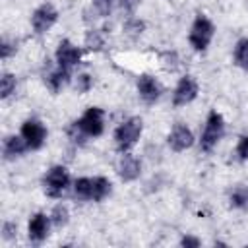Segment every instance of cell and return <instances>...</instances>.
Instances as JSON below:
<instances>
[{"label": "cell", "instance_id": "obj_1", "mask_svg": "<svg viewBox=\"0 0 248 248\" xmlns=\"http://www.w3.org/2000/svg\"><path fill=\"white\" fill-rule=\"evenodd\" d=\"M141 132H143V120L140 116H130L124 122H120L116 126V130H114V145H116V149L120 153L130 151L138 143Z\"/></svg>", "mask_w": 248, "mask_h": 248}, {"label": "cell", "instance_id": "obj_2", "mask_svg": "<svg viewBox=\"0 0 248 248\" xmlns=\"http://www.w3.org/2000/svg\"><path fill=\"white\" fill-rule=\"evenodd\" d=\"M215 35V25L205 14H198L192 21L190 33H188V43L196 52H205L211 39Z\"/></svg>", "mask_w": 248, "mask_h": 248}, {"label": "cell", "instance_id": "obj_3", "mask_svg": "<svg viewBox=\"0 0 248 248\" xmlns=\"http://www.w3.org/2000/svg\"><path fill=\"white\" fill-rule=\"evenodd\" d=\"M225 136V118L221 112L217 110H209L205 124H203V132L200 138V147L205 153H211L213 147L221 141V138Z\"/></svg>", "mask_w": 248, "mask_h": 248}, {"label": "cell", "instance_id": "obj_4", "mask_svg": "<svg viewBox=\"0 0 248 248\" xmlns=\"http://www.w3.org/2000/svg\"><path fill=\"white\" fill-rule=\"evenodd\" d=\"M70 186V172L64 165H52L43 176V190L48 198H60Z\"/></svg>", "mask_w": 248, "mask_h": 248}, {"label": "cell", "instance_id": "obj_5", "mask_svg": "<svg viewBox=\"0 0 248 248\" xmlns=\"http://www.w3.org/2000/svg\"><path fill=\"white\" fill-rule=\"evenodd\" d=\"M76 126L85 138H99L105 132V110L101 107H87L85 112L76 120Z\"/></svg>", "mask_w": 248, "mask_h": 248}, {"label": "cell", "instance_id": "obj_6", "mask_svg": "<svg viewBox=\"0 0 248 248\" xmlns=\"http://www.w3.org/2000/svg\"><path fill=\"white\" fill-rule=\"evenodd\" d=\"M56 21H58V10L50 2L37 6L31 14V27L37 35H45Z\"/></svg>", "mask_w": 248, "mask_h": 248}, {"label": "cell", "instance_id": "obj_7", "mask_svg": "<svg viewBox=\"0 0 248 248\" xmlns=\"http://www.w3.org/2000/svg\"><path fill=\"white\" fill-rule=\"evenodd\" d=\"M19 136L25 140L29 149H41L46 141V128L39 118H27L19 128Z\"/></svg>", "mask_w": 248, "mask_h": 248}, {"label": "cell", "instance_id": "obj_8", "mask_svg": "<svg viewBox=\"0 0 248 248\" xmlns=\"http://www.w3.org/2000/svg\"><path fill=\"white\" fill-rule=\"evenodd\" d=\"M54 60H56V66H60L64 70H72L81 62V48H78L72 41L62 39L56 46Z\"/></svg>", "mask_w": 248, "mask_h": 248}, {"label": "cell", "instance_id": "obj_9", "mask_svg": "<svg viewBox=\"0 0 248 248\" xmlns=\"http://www.w3.org/2000/svg\"><path fill=\"white\" fill-rule=\"evenodd\" d=\"M200 93V85L192 76H182L172 91V105L174 107H186L192 103Z\"/></svg>", "mask_w": 248, "mask_h": 248}, {"label": "cell", "instance_id": "obj_10", "mask_svg": "<svg viewBox=\"0 0 248 248\" xmlns=\"http://www.w3.org/2000/svg\"><path fill=\"white\" fill-rule=\"evenodd\" d=\"M167 143H169V147L172 151L182 153V151H186V149H190L194 145V134L186 124L176 122L172 126V130L169 132V136H167Z\"/></svg>", "mask_w": 248, "mask_h": 248}, {"label": "cell", "instance_id": "obj_11", "mask_svg": "<svg viewBox=\"0 0 248 248\" xmlns=\"http://www.w3.org/2000/svg\"><path fill=\"white\" fill-rule=\"evenodd\" d=\"M161 93H163V87H161V83L153 76L141 74L138 78V95H140V99L143 103H147V105L157 103L161 99Z\"/></svg>", "mask_w": 248, "mask_h": 248}, {"label": "cell", "instance_id": "obj_12", "mask_svg": "<svg viewBox=\"0 0 248 248\" xmlns=\"http://www.w3.org/2000/svg\"><path fill=\"white\" fill-rule=\"evenodd\" d=\"M116 172L120 176L122 182H134L136 178H140L141 174V161L132 155L130 151L122 153V157L118 159V165H116Z\"/></svg>", "mask_w": 248, "mask_h": 248}, {"label": "cell", "instance_id": "obj_13", "mask_svg": "<svg viewBox=\"0 0 248 248\" xmlns=\"http://www.w3.org/2000/svg\"><path fill=\"white\" fill-rule=\"evenodd\" d=\"M50 215L43 213V211H37L31 215L29 223H27V234H29V240L33 242H43L46 236H48V231H50Z\"/></svg>", "mask_w": 248, "mask_h": 248}, {"label": "cell", "instance_id": "obj_14", "mask_svg": "<svg viewBox=\"0 0 248 248\" xmlns=\"http://www.w3.org/2000/svg\"><path fill=\"white\" fill-rule=\"evenodd\" d=\"M27 143L21 136H8L4 138V143H2V153H4V159L6 161H14L17 157H21L25 151H27Z\"/></svg>", "mask_w": 248, "mask_h": 248}, {"label": "cell", "instance_id": "obj_15", "mask_svg": "<svg viewBox=\"0 0 248 248\" xmlns=\"http://www.w3.org/2000/svg\"><path fill=\"white\" fill-rule=\"evenodd\" d=\"M45 81H46V85H48V89L52 93H58V91H62L68 85V81H70V70H64V68L56 66L54 70H50L46 74Z\"/></svg>", "mask_w": 248, "mask_h": 248}, {"label": "cell", "instance_id": "obj_16", "mask_svg": "<svg viewBox=\"0 0 248 248\" xmlns=\"http://www.w3.org/2000/svg\"><path fill=\"white\" fill-rule=\"evenodd\" d=\"M112 192V182L105 176L91 178V202H103Z\"/></svg>", "mask_w": 248, "mask_h": 248}, {"label": "cell", "instance_id": "obj_17", "mask_svg": "<svg viewBox=\"0 0 248 248\" xmlns=\"http://www.w3.org/2000/svg\"><path fill=\"white\" fill-rule=\"evenodd\" d=\"M83 46L89 52H101L105 48V35H103V31L95 29V27L87 29L85 39H83Z\"/></svg>", "mask_w": 248, "mask_h": 248}, {"label": "cell", "instance_id": "obj_18", "mask_svg": "<svg viewBox=\"0 0 248 248\" xmlns=\"http://www.w3.org/2000/svg\"><path fill=\"white\" fill-rule=\"evenodd\" d=\"M232 60H234V66H238L240 70L248 72V37H242V39L236 41L234 52H232Z\"/></svg>", "mask_w": 248, "mask_h": 248}, {"label": "cell", "instance_id": "obj_19", "mask_svg": "<svg viewBox=\"0 0 248 248\" xmlns=\"http://www.w3.org/2000/svg\"><path fill=\"white\" fill-rule=\"evenodd\" d=\"M122 31H124V35H126L128 39L136 41V39H140V37H141V33L145 31V21H143V19H140V17H128V19L124 21Z\"/></svg>", "mask_w": 248, "mask_h": 248}, {"label": "cell", "instance_id": "obj_20", "mask_svg": "<svg viewBox=\"0 0 248 248\" xmlns=\"http://www.w3.org/2000/svg\"><path fill=\"white\" fill-rule=\"evenodd\" d=\"M74 196L81 202H91V178L79 176L74 180Z\"/></svg>", "mask_w": 248, "mask_h": 248}, {"label": "cell", "instance_id": "obj_21", "mask_svg": "<svg viewBox=\"0 0 248 248\" xmlns=\"http://www.w3.org/2000/svg\"><path fill=\"white\" fill-rule=\"evenodd\" d=\"M16 85H17L16 76L10 74V72H4V74L0 76V99L6 101L12 93H16Z\"/></svg>", "mask_w": 248, "mask_h": 248}, {"label": "cell", "instance_id": "obj_22", "mask_svg": "<svg viewBox=\"0 0 248 248\" xmlns=\"http://www.w3.org/2000/svg\"><path fill=\"white\" fill-rule=\"evenodd\" d=\"M50 221H52V225H54V227H58V229L66 227V225H68V221H70V211H68V207H66L64 203L54 205V207H52V211H50Z\"/></svg>", "mask_w": 248, "mask_h": 248}, {"label": "cell", "instance_id": "obj_23", "mask_svg": "<svg viewBox=\"0 0 248 248\" xmlns=\"http://www.w3.org/2000/svg\"><path fill=\"white\" fill-rule=\"evenodd\" d=\"M229 203H231V207H234V209L246 207V205H248V188H244V186L234 188V190L231 192V196H229Z\"/></svg>", "mask_w": 248, "mask_h": 248}, {"label": "cell", "instance_id": "obj_24", "mask_svg": "<svg viewBox=\"0 0 248 248\" xmlns=\"http://www.w3.org/2000/svg\"><path fill=\"white\" fill-rule=\"evenodd\" d=\"M16 50H17V41H12V39L4 37L2 43H0V56H2V60H8L12 54H16Z\"/></svg>", "mask_w": 248, "mask_h": 248}, {"label": "cell", "instance_id": "obj_25", "mask_svg": "<svg viewBox=\"0 0 248 248\" xmlns=\"http://www.w3.org/2000/svg\"><path fill=\"white\" fill-rule=\"evenodd\" d=\"M234 153H236V159H238V161H248V134L238 136Z\"/></svg>", "mask_w": 248, "mask_h": 248}, {"label": "cell", "instance_id": "obj_26", "mask_svg": "<svg viewBox=\"0 0 248 248\" xmlns=\"http://www.w3.org/2000/svg\"><path fill=\"white\" fill-rule=\"evenodd\" d=\"M112 4H114V0H93L95 14H97L99 17H107V16H110Z\"/></svg>", "mask_w": 248, "mask_h": 248}, {"label": "cell", "instance_id": "obj_27", "mask_svg": "<svg viewBox=\"0 0 248 248\" xmlns=\"http://www.w3.org/2000/svg\"><path fill=\"white\" fill-rule=\"evenodd\" d=\"M93 87V78L89 74H79L76 78V91L78 93H87Z\"/></svg>", "mask_w": 248, "mask_h": 248}, {"label": "cell", "instance_id": "obj_28", "mask_svg": "<svg viewBox=\"0 0 248 248\" xmlns=\"http://www.w3.org/2000/svg\"><path fill=\"white\" fill-rule=\"evenodd\" d=\"M161 60H163V66L167 70H170V72H174L178 68V54L176 52H163Z\"/></svg>", "mask_w": 248, "mask_h": 248}, {"label": "cell", "instance_id": "obj_29", "mask_svg": "<svg viewBox=\"0 0 248 248\" xmlns=\"http://www.w3.org/2000/svg\"><path fill=\"white\" fill-rule=\"evenodd\" d=\"M141 0H120V12L126 14L128 17H132L136 14V10L140 8Z\"/></svg>", "mask_w": 248, "mask_h": 248}, {"label": "cell", "instance_id": "obj_30", "mask_svg": "<svg viewBox=\"0 0 248 248\" xmlns=\"http://www.w3.org/2000/svg\"><path fill=\"white\" fill-rule=\"evenodd\" d=\"M16 234H17V227H16V223L6 221V223L2 225V238H4V240H12V238H16Z\"/></svg>", "mask_w": 248, "mask_h": 248}, {"label": "cell", "instance_id": "obj_31", "mask_svg": "<svg viewBox=\"0 0 248 248\" xmlns=\"http://www.w3.org/2000/svg\"><path fill=\"white\" fill-rule=\"evenodd\" d=\"M202 242H200V238H196V236H190V234H186V236H182L180 238V246H184V248H198Z\"/></svg>", "mask_w": 248, "mask_h": 248}]
</instances>
